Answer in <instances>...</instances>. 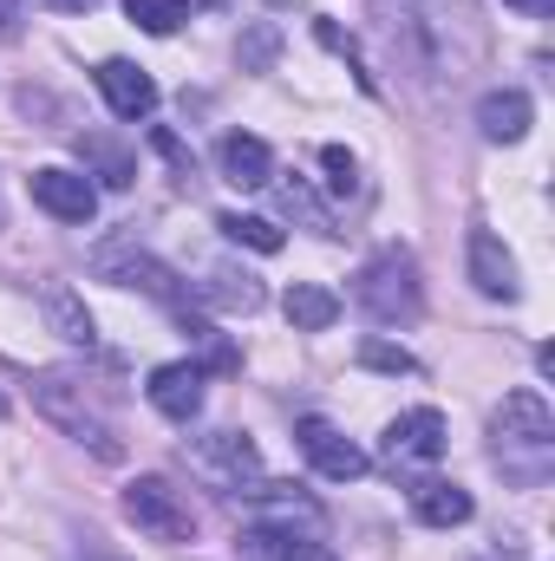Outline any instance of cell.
<instances>
[{
    "mask_svg": "<svg viewBox=\"0 0 555 561\" xmlns=\"http://www.w3.org/2000/svg\"><path fill=\"white\" fill-rule=\"evenodd\" d=\"M490 437H497V463H503L510 477L536 483L555 457V419H550V405H543V392H530V386L510 392L503 412L490 419Z\"/></svg>",
    "mask_w": 555,
    "mask_h": 561,
    "instance_id": "cell-1",
    "label": "cell"
},
{
    "mask_svg": "<svg viewBox=\"0 0 555 561\" xmlns=\"http://www.w3.org/2000/svg\"><path fill=\"white\" fill-rule=\"evenodd\" d=\"M353 300L366 307V320H380V327H406L418 320V307H424V287H418V262L406 249H380L360 280H353Z\"/></svg>",
    "mask_w": 555,
    "mask_h": 561,
    "instance_id": "cell-2",
    "label": "cell"
},
{
    "mask_svg": "<svg viewBox=\"0 0 555 561\" xmlns=\"http://www.w3.org/2000/svg\"><path fill=\"white\" fill-rule=\"evenodd\" d=\"M33 399H39V412L59 424L66 437H79V444H92L105 463H118V437H112V424L86 405V386H72L66 373H39V379H33Z\"/></svg>",
    "mask_w": 555,
    "mask_h": 561,
    "instance_id": "cell-3",
    "label": "cell"
},
{
    "mask_svg": "<svg viewBox=\"0 0 555 561\" xmlns=\"http://www.w3.org/2000/svg\"><path fill=\"white\" fill-rule=\"evenodd\" d=\"M190 463H196L216 490H229V496H256V490L269 483V470H262V457H256V444H249L242 431H209V437H196Z\"/></svg>",
    "mask_w": 555,
    "mask_h": 561,
    "instance_id": "cell-4",
    "label": "cell"
},
{
    "mask_svg": "<svg viewBox=\"0 0 555 561\" xmlns=\"http://www.w3.org/2000/svg\"><path fill=\"white\" fill-rule=\"evenodd\" d=\"M125 516L138 523L144 536H157V542H190V536H196V516L183 510V496H177L163 477H138V483L125 490Z\"/></svg>",
    "mask_w": 555,
    "mask_h": 561,
    "instance_id": "cell-5",
    "label": "cell"
},
{
    "mask_svg": "<svg viewBox=\"0 0 555 561\" xmlns=\"http://www.w3.org/2000/svg\"><path fill=\"white\" fill-rule=\"evenodd\" d=\"M380 457H386L393 470L438 463V457H444V419H438L431 405H418V412H399V419L386 424V437H380Z\"/></svg>",
    "mask_w": 555,
    "mask_h": 561,
    "instance_id": "cell-6",
    "label": "cell"
},
{
    "mask_svg": "<svg viewBox=\"0 0 555 561\" xmlns=\"http://www.w3.org/2000/svg\"><path fill=\"white\" fill-rule=\"evenodd\" d=\"M294 437H301L307 463H314L327 483H353V477H366V470H373V457H366L353 437H340L327 419H301V424H294Z\"/></svg>",
    "mask_w": 555,
    "mask_h": 561,
    "instance_id": "cell-7",
    "label": "cell"
},
{
    "mask_svg": "<svg viewBox=\"0 0 555 561\" xmlns=\"http://www.w3.org/2000/svg\"><path fill=\"white\" fill-rule=\"evenodd\" d=\"M33 203L53 216V222H92L99 216V190L79 176V170H59V163H46V170H33Z\"/></svg>",
    "mask_w": 555,
    "mask_h": 561,
    "instance_id": "cell-8",
    "label": "cell"
},
{
    "mask_svg": "<svg viewBox=\"0 0 555 561\" xmlns=\"http://www.w3.org/2000/svg\"><path fill=\"white\" fill-rule=\"evenodd\" d=\"M99 275L118 280V287H144V294H157V300H183V287H177V275L157 262V255H144V249H132V242H105L99 249Z\"/></svg>",
    "mask_w": 555,
    "mask_h": 561,
    "instance_id": "cell-9",
    "label": "cell"
},
{
    "mask_svg": "<svg viewBox=\"0 0 555 561\" xmlns=\"http://www.w3.org/2000/svg\"><path fill=\"white\" fill-rule=\"evenodd\" d=\"M99 92H105V105H112V118H125V125H138L157 112V79L132 66V59H105L99 66Z\"/></svg>",
    "mask_w": 555,
    "mask_h": 561,
    "instance_id": "cell-10",
    "label": "cell"
},
{
    "mask_svg": "<svg viewBox=\"0 0 555 561\" xmlns=\"http://www.w3.org/2000/svg\"><path fill=\"white\" fill-rule=\"evenodd\" d=\"M150 405L163 412V419H177V424H190L196 412H203V366L196 359H170V366H157L150 373Z\"/></svg>",
    "mask_w": 555,
    "mask_h": 561,
    "instance_id": "cell-11",
    "label": "cell"
},
{
    "mask_svg": "<svg viewBox=\"0 0 555 561\" xmlns=\"http://www.w3.org/2000/svg\"><path fill=\"white\" fill-rule=\"evenodd\" d=\"M406 7H412L418 46L444 53V46H451V33H464V39L477 46V0H406Z\"/></svg>",
    "mask_w": 555,
    "mask_h": 561,
    "instance_id": "cell-12",
    "label": "cell"
},
{
    "mask_svg": "<svg viewBox=\"0 0 555 561\" xmlns=\"http://www.w3.org/2000/svg\"><path fill=\"white\" fill-rule=\"evenodd\" d=\"M216 163H223V176L236 190H269V176H275V150L262 138H249V131H229L223 150H216Z\"/></svg>",
    "mask_w": 555,
    "mask_h": 561,
    "instance_id": "cell-13",
    "label": "cell"
},
{
    "mask_svg": "<svg viewBox=\"0 0 555 561\" xmlns=\"http://www.w3.org/2000/svg\"><path fill=\"white\" fill-rule=\"evenodd\" d=\"M471 280L490 300H517V262H510V249L490 229H471Z\"/></svg>",
    "mask_w": 555,
    "mask_h": 561,
    "instance_id": "cell-14",
    "label": "cell"
},
{
    "mask_svg": "<svg viewBox=\"0 0 555 561\" xmlns=\"http://www.w3.org/2000/svg\"><path fill=\"white\" fill-rule=\"evenodd\" d=\"M530 118H536V105H530V92H484L477 99V125H484V138L490 144H517L530 138Z\"/></svg>",
    "mask_w": 555,
    "mask_h": 561,
    "instance_id": "cell-15",
    "label": "cell"
},
{
    "mask_svg": "<svg viewBox=\"0 0 555 561\" xmlns=\"http://www.w3.org/2000/svg\"><path fill=\"white\" fill-rule=\"evenodd\" d=\"M242 561H333V556H327L320 542L294 536V529L262 523V529H242Z\"/></svg>",
    "mask_w": 555,
    "mask_h": 561,
    "instance_id": "cell-16",
    "label": "cell"
},
{
    "mask_svg": "<svg viewBox=\"0 0 555 561\" xmlns=\"http://www.w3.org/2000/svg\"><path fill=\"white\" fill-rule=\"evenodd\" d=\"M269 183H275V203H281L287 222H301V229H314V236H340V229H333V209L314 196L307 176H269Z\"/></svg>",
    "mask_w": 555,
    "mask_h": 561,
    "instance_id": "cell-17",
    "label": "cell"
},
{
    "mask_svg": "<svg viewBox=\"0 0 555 561\" xmlns=\"http://www.w3.org/2000/svg\"><path fill=\"white\" fill-rule=\"evenodd\" d=\"M471 490H457V483H418L412 490V516L424 529H457V523H471Z\"/></svg>",
    "mask_w": 555,
    "mask_h": 561,
    "instance_id": "cell-18",
    "label": "cell"
},
{
    "mask_svg": "<svg viewBox=\"0 0 555 561\" xmlns=\"http://www.w3.org/2000/svg\"><path fill=\"white\" fill-rule=\"evenodd\" d=\"M281 307H287L294 333H327V327L340 320V294H327V287H314V280H294Z\"/></svg>",
    "mask_w": 555,
    "mask_h": 561,
    "instance_id": "cell-19",
    "label": "cell"
},
{
    "mask_svg": "<svg viewBox=\"0 0 555 561\" xmlns=\"http://www.w3.org/2000/svg\"><path fill=\"white\" fill-rule=\"evenodd\" d=\"M196 294H203L209 307H229V313H256V307H262V280L256 275H229V268H216Z\"/></svg>",
    "mask_w": 555,
    "mask_h": 561,
    "instance_id": "cell-20",
    "label": "cell"
},
{
    "mask_svg": "<svg viewBox=\"0 0 555 561\" xmlns=\"http://www.w3.org/2000/svg\"><path fill=\"white\" fill-rule=\"evenodd\" d=\"M79 157H92L99 176H105L112 190H132V176H138V157H132L125 144H112V138H79Z\"/></svg>",
    "mask_w": 555,
    "mask_h": 561,
    "instance_id": "cell-21",
    "label": "cell"
},
{
    "mask_svg": "<svg viewBox=\"0 0 555 561\" xmlns=\"http://www.w3.org/2000/svg\"><path fill=\"white\" fill-rule=\"evenodd\" d=\"M216 229L236 242V249H256V255H281V229L275 222H262V216H216Z\"/></svg>",
    "mask_w": 555,
    "mask_h": 561,
    "instance_id": "cell-22",
    "label": "cell"
},
{
    "mask_svg": "<svg viewBox=\"0 0 555 561\" xmlns=\"http://www.w3.org/2000/svg\"><path fill=\"white\" fill-rule=\"evenodd\" d=\"M46 313H53V327H59L72 346H92V313L72 300V287H46Z\"/></svg>",
    "mask_w": 555,
    "mask_h": 561,
    "instance_id": "cell-23",
    "label": "cell"
},
{
    "mask_svg": "<svg viewBox=\"0 0 555 561\" xmlns=\"http://www.w3.org/2000/svg\"><path fill=\"white\" fill-rule=\"evenodd\" d=\"M190 7H196V0H125V13L138 20L144 33H177V26L190 20Z\"/></svg>",
    "mask_w": 555,
    "mask_h": 561,
    "instance_id": "cell-24",
    "label": "cell"
},
{
    "mask_svg": "<svg viewBox=\"0 0 555 561\" xmlns=\"http://www.w3.org/2000/svg\"><path fill=\"white\" fill-rule=\"evenodd\" d=\"M360 366H366V373H393V379H399V373H418V359L406 346H393V340H366V346H360Z\"/></svg>",
    "mask_w": 555,
    "mask_h": 561,
    "instance_id": "cell-25",
    "label": "cell"
},
{
    "mask_svg": "<svg viewBox=\"0 0 555 561\" xmlns=\"http://www.w3.org/2000/svg\"><path fill=\"white\" fill-rule=\"evenodd\" d=\"M275 53H281V26L262 20V26H249V33H242V72H269V59H275Z\"/></svg>",
    "mask_w": 555,
    "mask_h": 561,
    "instance_id": "cell-26",
    "label": "cell"
},
{
    "mask_svg": "<svg viewBox=\"0 0 555 561\" xmlns=\"http://www.w3.org/2000/svg\"><path fill=\"white\" fill-rule=\"evenodd\" d=\"M320 163H327V183H333V190H353V170H360V163H353V150L327 144V150H320Z\"/></svg>",
    "mask_w": 555,
    "mask_h": 561,
    "instance_id": "cell-27",
    "label": "cell"
},
{
    "mask_svg": "<svg viewBox=\"0 0 555 561\" xmlns=\"http://www.w3.org/2000/svg\"><path fill=\"white\" fill-rule=\"evenodd\" d=\"M150 144H157V150H163V157H170V163H177V170H183V176H190V170H196V157H190V150H183V144L170 138V131H150Z\"/></svg>",
    "mask_w": 555,
    "mask_h": 561,
    "instance_id": "cell-28",
    "label": "cell"
},
{
    "mask_svg": "<svg viewBox=\"0 0 555 561\" xmlns=\"http://www.w3.org/2000/svg\"><path fill=\"white\" fill-rule=\"evenodd\" d=\"M13 26H20V0H0V39H13Z\"/></svg>",
    "mask_w": 555,
    "mask_h": 561,
    "instance_id": "cell-29",
    "label": "cell"
},
{
    "mask_svg": "<svg viewBox=\"0 0 555 561\" xmlns=\"http://www.w3.org/2000/svg\"><path fill=\"white\" fill-rule=\"evenodd\" d=\"M503 7H517V13H530V20H543V13H555V0H503Z\"/></svg>",
    "mask_w": 555,
    "mask_h": 561,
    "instance_id": "cell-30",
    "label": "cell"
},
{
    "mask_svg": "<svg viewBox=\"0 0 555 561\" xmlns=\"http://www.w3.org/2000/svg\"><path fill=\"white\" fill-rule=\"evenodd\" d=\"M39 7H53V13H86L92 0H39Z\"/></svg>",
    "mask_w": 555,
    "mask_h": 561,
    "instance_id": "cell-31",
    "label": "cell"
}]
</instances>
